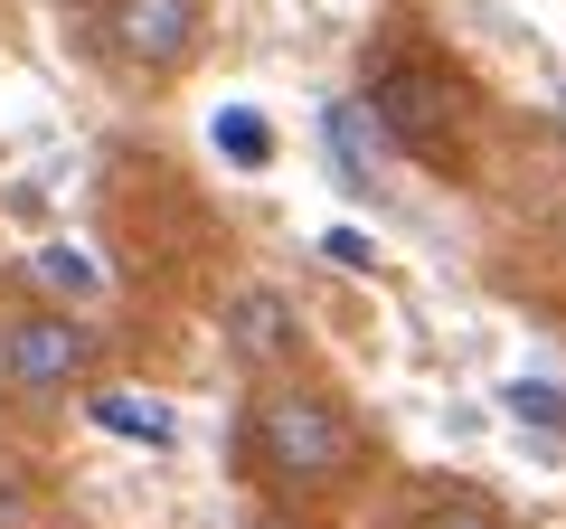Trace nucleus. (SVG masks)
Segmentation results:
<instances>
[{"mask_svg":"<svg viewBox=\"0 0 566 529\" xmlns=\"http://www.w3.org/2000/svg\"><path fill=\"white\" fill-rule=\"evenodd\" d=\"M557 143H566V95H557Z\"/></svg>","mask_w":566,"mask_h":529,"instance_id":"f8f14e48","label":"nucleus"},{"mask_svg":"<svg viewBox=\"0 0 566 529\" xmlns=\"http://www.w3.org/2000/svg\"><path fill=\"white\" fill-rule=\"evenodd\" d=\"M85 369H95V331L66 322V312H20L0 322V397L48 407V397H76Z\"/></svg>","mask_w":566,"mask_h":529,"instance_id":"f03ea898","label":"nucleus"},{"mask_svg":"<svg viewBox=\"0 0 566 529\" xmlns=\"http://www.w3.org/2000/svg\"><path fill=\"white\" fill-rule=\"evenodd\" d=\"M104 58L133 66V76H180L208 39V0H104L95 10Z\"/></svg>","mask_w":566,"mask_h":529,"instance_id":"7ed1b4c3","label":"nucleus"},{"mask_svg":"<svg viewBox=\"0 0 566 529\" xmlns=\"http://www.w3.org/2000/svg\"><path fill=\"white\" fill-rule=\"evenodd\" d=\"M368 114L387 123V143H416V152H444V123H453V85L434 58L397 48V58L368 66Z\"/></svg>","mask_w":566,"mask_h":529,"instance_id":"20e7f679","label":"nucleus"},{"mask_svg":"<svg viewBox=\"0 0 566 529\" xmlns=\"http://www.w3.org/2000/svg\"><path fill=\"white\" fill-rule=\"evenodd\" d=\"M227 143H237V152H245V162H237V170H264V162H274V133H264V123H255V114H218V152H227Z\"/></svg>","mask_w":566,"mask_h":529,"instance_id":"9b49d317","label":"nucleus"},{"mask_svg":"<svg viewBox=\"0 0 566 529\" xmlns=\"http://www.w3.org/2000/svg\"><path fill=\"white\" fill-rule=\"evenodd\" d=\"M322 133H331V152H340V180H349V189H378V180H387V152H397V143H387V123L368 114L359 95H340V104H331V114H322Z\"/></svg>","mask_w":566,"mask_h":529,"instance_id":"423d86ee","label":"nucleus"},{"mask_svg":"<svg viewBox=\"0 0 566 529\" xmlns=\"http://www.w3.org/2000/svg\"><path fill=\"white\" fill-rule=\"evenodd\" d=\"M501 407L520 416V426H547V435H566V387H547V378H510V387H501Z\"/></svg>","mask_w":566,"mask_h":529,"instance_id":"6e6552de","label":"nucleus"},{"mask_svg":"<svg viewBox=\"0 0 566 529\" xmlns=\"http://www.w3.org/2000/svg\"><path fill=\"white\" fill-rule=\"evenodd\" d=\"M218 331H227V350H237L245 369H283V360H303V312L283 303L274 284H245L237 303L218 312Z\"/></svg>","mask_w":566,"mask_h":529,"instance_id":"39448f33","label":"nucleus"},{"mask_svg":"<svg viewBox=\"0 0 566 529\" xmlns=\"http://www.w3.org/2000/svg\"><path fill=\"white\" fill-rule=\"evenodd\" d=\"M416 529H510V520H501V501H482V491H444Z\"/></svg>","mask_w":566,"mask_h":529,"instance_id":"1a4fd4ad","label":"nucleus"},{"mask_svg":"<svg viewBox=\"0 0 566 529\" xmlns=\"http://www.w3.org/2000/svg\"><path fill=\"white\" fill-rule=\"evenodd\" d=\"M95 416H104V426H123V435H142V445H180V426H170L161 407H123V397H95Z\"/></svg>","mask_w":566,"mask_h":529,"instance_id":"9d476101","label":"nucleus"},{"mask_svg":"<svg viewBox=\"0 0 566 529\" xmlns=\"http://www.w3.org/2000/svg\"><path fill=\"white\" fill-rule=\"evenodd\" d=\"M29 264H39V284H48V293H66V303H95V293H104L95 256H76V246H39Z\"/></svg>","mask_w":566,"mask_h":529,"instance_id":"0eeeda50","label":"nucleus"},{"mask_svg":"<svg viewBox=\"0 0 566 529\" xmlns=\"http://www.w3.org/2000/svg\"><path fill=\"white\" fill-rule=\"evenodd\" d=\"M245 473L293 501H322L359 473V426L331 387H303V378H274L255 387V407H245Z\"/></svg>","mask_w":566,"mask_h":529,"instance_id":"f257e3e1","label":"nucleus"}]
</instances>
